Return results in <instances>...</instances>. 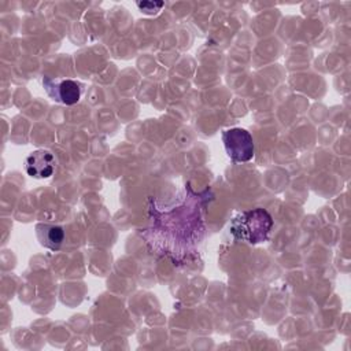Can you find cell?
Instances as JSON below:
<instances>
[{
    "label": "cell",
    "mask_w": 351,
    "mask_h": 351,
    "mask_svg": "<svg viewBox=\"0 0 351 351\" xmlns=\"http://www.w3.org/2000/svg\"><path fill=\"white\" fill-rule=\"evenodd\" d=\"M44 88L47 93L52 97V100L59 101L66 106H71L80 101L85 85L74 81V80H52L44 78L43 80Z\"/></svg>",
    "instance_id": "obj_3"
},
{
    "label": "cell",
    "mask_w": 351,
    "mask_h": 351,
    "mask_svg": "<svg viewBox=\"0 0 351 351\" xmlns=\"http://www.w3.org/2000/svg\"><path fill=\"white\" fill-rule=\"evenodd\" d=\"M137 7L145 12V14H154L156 11H159V8L163 7V3H154V1H143V3H137Z\"/></svg>",
    "instance_id": "obj_6"
},
{
    "label": "cell",
    "mask_w": 351,
    "mask_h": 351,
    "mask_svg": "<svg viewBox=\"0 0 351 351\" xmlns=\"http://www.w3.org/2000/svg\"><path fill=\"white\" fill-rule=\"evenodd\" d=\"M56 169V159L48 149H36L25 160V170L33 178H48Z\"/></svg>",
    "instance_id": "obj_4"
},
{
    "label": "cell",
    "mask_w": 351,
    "mask_h": 351,
    "mask_svg": "<svg viewBox=\"0 0 351 351\" xmlns=\"http://www.w3.org/2000/svg\"><path fill=\"white\" fill-rule=\"evenodd\" d=\"M222 141L228 156L233 162H248L254 158V140L245 129L232 128L223 130Z\"/></svg>",
    "instance_id": "obj_2"
},
{
    "label": "cell",
    "mask_w": 351,
    "mask_h": 351,
    "mask_svg": "<svg viewBox=\"0 0 351 351\" xmlns=\"http://www.w3.org/2000/svg\"><path fill=\"white\" fill-rule=\"evenodd\" d=\"M36 236L43 247L52 251L59 250L64 241L63 228L52 223H38L36 226Z\"/></svg>",
    "instance_id": "obj_5"
},
{
    "label": "cell",
    "mask_w": 351,
    "mask_h": 351,
    "mask_svg": "<svg viewBox=\"0 0 351 351\" xmlns=\"http://www.w3.org/2000/svg\"><path fill=\"white\" fill-rule=\"evenodd\" d=\"M271 226L273 219L269 213L263 208H254L234 218L230 225V232L237 240L256 244L266 240Z\"/></svg>",
    "instance_id": "obj_1"
}]
</instances>
